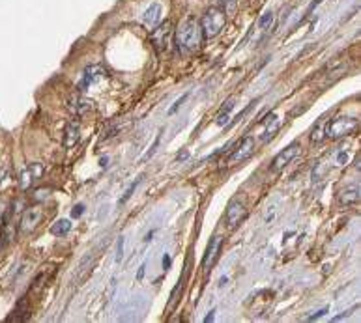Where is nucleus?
Returning <instances> with one entry per match:
<instances>
[{
  "label": "nucleus",
  "instance_id": "f257e3e1",
  "mask_svg": "<svg viewBox=\"0 0 361 323\" xmlns=\"http://www.w3.org/2000/svg\"><path fill=\"white\" fill-rule=\"evenodd\" d=\"M204 34H202V26L200 22L195 19H187L182 22L176 30V43L180 49L184 50H197L202 45Z\"/></svg>",
  "mask_w": 361,
  "mask_h": 323
},
{
  "label": "nucleus",
  "instance_id": "f03ea898",
  "mask_svg": "<svg viewBox=\"0 0 361 323\" xmlns=\"http://www.w3.org/2000/svg\"><path fill=\"white\" fill-rule=\"evenodd\" d=\"M227 24V15L221 8H210L202 19H200V26H202V34L204 38H215L221 34V30Z\"/></svg>",
  "mask_w": 361,
  "mask_h": 323
},
{
  "label": "nucleus",
  "instance_id": "7ed1b4c3",
  "mask_svg": "<svg viewBox=\"0 0 361 323\" xmlns=\"http://www.w3.org/2000/svg\"><path fill=\"white\" fill-rule=\"evenodd\" d=\"M359 122L355 118H344V116H339V118H333L331 122H327L326 127H324V136L331 138V140H337V138H342V136H348L352 134L357 129Z\"/></svg>",
  "mask_w": 361,
  "mask_h": 323
},
{
  "label": "nucleus",
  "instance_id": "20e7f679",
  "mask_svg": "<svg viewBox=\"0 0 361 323\" xmlns=\"http://www.w3.org/2000/svg\"><path fill=\"white\" fill-rule=\"evenodd\" d=\"M172 22L170 21H165L161 24H157L156 28L152 30V34H150V40L154 43V47H156L157 52H163V50H169L170 47V42H172Z\"/></svg>",
  "mask_w": 361,
  "mask_h": 323
},
{
  "label": "nucleus",
  "instance_id": "39448f33",
  "mask_svg": "<svg viewBox=\"0 0 361 323\" xmlns=\"http://www.w3.org/2000/svg\"><path fill=\"white\" fill-rule=\"evenodd\" d=\"M255 146H256V142H255L253 136H245V138H241L240 144L234 148L232 154L228 155V164L243 162L245 159H249L251 155L255 154Z\"/></svg>",
  "mask_w": 361,
  "mask_h": 323
},
{
  "label": "nucleus",
  "instance_id": "423d86ee",
  "mask_svg": "<svg viewBox=\"0 0 361 323\" xmlns=\"http://www.w3.org/2000/svg\"><path fill=\"white\" fill-rule=\"evenodd\" d=\"M299 150H301V146H299L297 142H292L290 146H286L283 152H279V154L275 155V159L271 161V170H273V172H281L286 164H290L297 155H299Z\"/></svg>",
  "mask_w": 361,
  "mask_h": 323
},
{
  "label": "nucleus",
  "instance_id": "0eeeda50",
  "mask_svg": "<svg viewBox=\"0 0 361 323\" xmlns=\"http://www.w3.org/2000/svg\"><path fill=\"white\" fill-rule=\"evenodd\" d=\"M42 220H43V210H40V208H29V210L23 213L21 222H19V230H21V234L34 232Z\"/></svg>",
  "mask_w": 361,
  "mask_h": 323
},
{
  "label": "nucleus",
  "instance_id": "6e6552de",
  "mask_svg": "<svg viewBox=\"0 0 361 323\" xmlns=\"http://www.w3.org/2000/svg\"><path fill=\"white\" fill-rule=\"evenodd\" d=\"M247 217V210L241 200H232L227 206V213H225V220H227L228 228H236V226L243 222V218Z\"/></svg>",
  "mask_w": 361,
  "mask_h": 323
},
{
  "label": "nucleus",
  "instance_id": "1a4fd4ad",
  "mask_svg": "<svg viewBox=\"0 0 361 323\" xmlns=\"http://www.w3.org/2000/svg\"><path fill=\"white\" fill-rule=\"evenodd\" d=\"M221 246H223V238L213 236V238L210 239L208 248H206L204 258H202V267H204V269L213 267V264L217 262V258H219V254H221Z\"/></svg>",
  "mask_w": 361,
  "mask_h": 323
},
{
  "label": "nucleus",
  "instance_id": "9d476101",
  "mask_svg": "<svg viewBox=\"0 0 361 323\" xmlns=\"http://www.w3.org/2000/svg\"><path fill=\"white\" fill-rule=\"evenodd\" d=\"M107 73L105 70L101 68V66H88L85 70V73H83V78H81V82H79V90L85 92L88 86L96 84L99 78H103Z\"/></svg>",
  "mask_w": 361,
  "mask_h": 323
},
{
  "label": "nucleus",
  "instance_id": "9b49d317",
  "mask_svg": "<svg viewBox=\"0 0 361 323\" xmlns=\"http://www.w3.org/2000/svg\"><path fill=\"white\" fill-rule=\"evenodd\" d=\"M161 21V6L159 4H152V6L142 14V22L148 26V28H156Z\"/></svg>",
  "mask_w": 361,
  "mask_h": 323
},
{
  "label": "nucleus",
  "instance_id": "f8f14e48",
  "mask_svg": "<svg viewBox=\"0 0 361 323\" xmlns=\"http://www.w3.org/2000/svg\"><path fill=\"white\" fill-rule=\"evenodd\" d=\"M27 318H29V304H27V297H21L19 302L15 304L14 312H12V316L8 318V323H23L27 322Z\"/></svg>",
  "mask_w": 361,
  "mask_h": 323
},
{
  "label": "nucleus",
  "instance_id": "ddd939ff",
  "mask_svg": "<svg viewBox=\"0 0 361 323\" xmlns=\"http://www.w3.org/2000/svg\"><path fill=\"white\" fill-rule=\"evenodd\" d=\"M43 174V168L42 164H38V162H34V164H30L29 168L25 170L21 174V187L23 189H29L30 185H32V182H34L36 178H40Z\"/></svg>",
  "mask_w": 361,
  "mask_h": 323
},
{
  "label": "nucleus",
  "instance_id": "4468645a",
  "mask_svg": "<svg viewBox=\"0 0 361 323\" xmlns=\"http://www.w3.org/2000/svg\"><path fill=\"white\" fill-rule=\"evenodd\" d=\"M92 108V101H88V99H83L81 96H75V98H71L70 101V110L75 116H85L88 110Z\"/></svg>",
  "mask_w": 361,
  "mask_h": 323
},
{
  "label": "nucleus",
  "instance_id": "2eb2a0df",
  "mask_svg": "<svg viewBox=\"0 0 361 323\" xmlns=\"http://www.w3.org/2000/svg\"><path fill=\"white\" fill-rule=\"evenodd\" d=\"M279 127H281V118H279L275 112H271L268 116V124H266V131H264L262 140L264 142L271 140V138L277 134V131H279Z\"/></svg>",
  "mask_w": 361,
  "mask_h": 323
},
{
  "label": "nucleus",
  "instance_id": "dca6fc26",
  "mask_svg": "<svg viewBox=\"0 0 361 323\" xmlns=\"http://www.w3.org/2000/svg\"><path fill=\"white\" fill-rule=\"evenodd\" d=\"M359 187H350V189H344L340 192V204L342 206H352L359 200Z\"/></svg>",
  "mask_w": 361,
  "mask_h": 323
},
{
  "label": "nucleus",
  "instance_id": "f3484780",
  "mask_svg": "<svg viewBox=\"0 0 361 323\" xmlns=\"http://www.w3.org/2000/svg\"><path fill=\"white\" fill-rule=\"evenodd\" d=\"M71 230V222L70 220H66V218H62V220H57L55 224H53V228H51V232L55 234V236H58V238H62V236H68Z\"/></svg>",
  "mask_w": 361,
  "mask_h": 323
},
{
  "label": "nucleus",
  "instance_id": "a211bd4d",
  "mask_svg": "<svg viewBox=\"0 0 361 323\" xmlns=\"http://www.w3.org/2000/svg\"><path fill=\"white\" fill-rule=\"evenodd\" d=\"M79 142V127L75 124H68L66 127V146H73Z\"/></svg>",
  "mask_w": 361,
  "mask_h": 323
},
{
  "label": "nucleus",
  "instance_id": "6ab92c4d",
  "mask_svg": "<svg viewBox=\"0 0 361 323\" xmlns=\"http://www.w3.org/2000/svg\"><path fill=\"white\" fill-rule=\"evenodd\" d=\"M141 182H142V178H139V180H135L133 183H131V185H129L128 189H126V192H124V196L120 198V202H118V204H126V202H128L129 198L133 196V192H135V189H137V187H139V185H141Z\"/></svg>",
  "mask_w": 361,
  "mask_h": 323
},
{
  "label": "nucleus",
  "instance_id": "aec40b11",
  "mask_svg": "<svg viewBox=\"0 0 361 323\" xmlns=\"http://www.w3.org/2000/svg\"><path fill=\"white\" fill-rule=\"evenodd\" d=\"M273 17H275V15H273V12H266V14H264L262 17H260V21H258V26H260L262 30H268L269 26L273 24Z\"/></svg>",
  "mask_w": 361,
  "mask_h": 323
},
{
  "label": "nucleus",
  "instance_id": "412c9836",
  "mask_svg": "<svg viewBox=\"0 0 361 323\" xmlns=\"http://www.w3.org/2000/svg\"><path fill=\"white\" fill-rule=\"evenodd\" d=\"M223 2V12H225V15H232L234 12H236V8H238V0H221Z\"/></svg>",
  "mask_w": 361,
  "mask_h": 323
},
{
  "label": "nucleus",
  "instance_id": "4be33fe9",
  "mask_svg": "<svg viewBox=\"0 0 361 323\" xmlns=\"http://www.w3.org/2000/svg\"><path fill=\"white\" fill-rule=\"evenodd\" d=\"M124 243H126L124 238L118 239V245H116V264H120L124 260Z\"/></svg>",
  "mask_w": 361,
  "mask_h": 323
},
{
  "label": "nucleus",
  "instance_id": "5701e85b",
  "mask_svg": "<svg viewBox=\"0 0 361 323\" xmlns=\"http://www.w3.org/2000/svg\"><path fill=\"white\" fill-rule=\"evenodd\" d=\"M324 138V131H322V127H316V129H312V134H311V140L316 142L318 144L320 140Z\"/></svg>",
  "mask_w": 361,
  "mask_h": 323
},
{
  "label": "nucleus",
  "instance_id": "b1692460",
  "mask_svg": "<svg viewBox=\"0 0 361 323\" xmlns=\"http://www.w3.org/2000/svg\"><path fill=\"white\" fill-rule=\"evenodd\" d=\"M327 310H329V308H327V306H324V308H322V310H316V312H312L311 316H307V318H305V322H312V320H318V318H322V316H324V314H326Z\"/></svg>",
  "mask_w": 361,
  "mask_h": 323
},
{
  "label": "nucleus",
  "instance_id": "393cba45",
  "mask_svg": "<svg viewBox=\"0 0 361 323\" xmlns=\"http://www.w3.org/2000/svg\"><path fill=\"white\" fill-rule=\"evenodd\" d=\"M85 213V206L83 204H77V206H73V210H71V217L73 218H79L81 215Z\"/></svg>",
  "mask_w": 361,
  "mask_h": 323
},
{
  "label": "nucleus",
  "instance_id": "a878e982",
  "mask_svg": "<svg viewBox=\"0 0 361 323\" xmlns=\"http://www.w3.org/2000/svg\"><path fill=\"white\" fill-rule=\"evenodd\" d=\"M185 99H187V94H185V96H182V98L178 99V101H174V105L170 106V110H169V114H174L178 110V108H180V106H182V103H184Z\"/></svg>",
  "mask_w": 361,
  "mask_h": 323
},
{
  "label": "nucleus",
  "instance_id": "bb28decb",
  "mask_svg": "<svg viewBox=\"0 0 361 323\" xmlns=\"http://www.w3.org/2000/svg\"><path fill=\"white\" fill-rule=\"evenodd\" d=\"M215 124H217L219 127L227 126V124H228V114L227 112H219V116H217V120H215Z\"/></svg>",
  "mask_w": 361,
  "mask_h": 323
},
{
  "label": "nucleus",
  "instance_id": "cd10ccee",
  "mask_svg": "<svg viewBox=\"0 0 361 323\" xmlns=\"http://www.w3.org/2000/svg\"><path fill=\"white\" fill-rule=\"evenodd\" d=\"M159 140H161V134H157V138H156V142H154V146L150 148V152L146 155H144V161H146V159H150V157H152V155L156 154V148L159 146Z\"/></svg>",
  "mask_w": 361,
  "mask_h": 323
},
{
  "label": "nucleus",
  "instance_id": "c85d7f7f",
  "mask_svg": "<svg viewBox=\"0 0 361 323\" xmlns=\"http://www.w3.org/2000/svg\"><path fill=\"white\" fill-rule=\"evenodd\" d=\"M355 310H357V306H352V308L350 310H346V312H342V314H339V316H335L331 320V322H340V320H344V318H348L350 316V314H352V312H355Z\"/></svg>",
  "mask_w": 361,
  "mask_h": 323
},
{
  "label": "nucleus",
  "instance_id": "c756f323",
  "mask_svg": "<svg viewBox=\"0 0 361 323\" xmlns=\"http://www.w3.org/2000/svg\"><path fill=\"white\" fill-rule=\"evenodd\" d=\"M49 192H51L49 189H40V190H36L34 200H43V198H47V194H49Z\"/></svg>",
  "mask_w": 361,
  "mask_h": 323
},
{
  "label": "nucleus",
  "instance_id": "7c9ffc66",
  "mask_svg": "<svg viewBox=\"0 0 361 323\" xmlns=\"http://www.w3.org/2000/svg\"><path fill=\"white\" fill-rule=\"evenodd\" d=\"M170 264H172L170 256H169V254H165V256H163V269H165V271H169V269H170Z\"/></svg>",
  "mask_w": 361,
  "mask_h": 323
},
{
  "label": "nucleus",
  "instance_id": "2f4dec72",
  "mask_svg": "<svg viewBox=\"0 0 361 323\" xmlns=\"http://www.w3.org/2000/svg\"><path fill=\"white\" fill-rule=\"evenodd\" d=\"M213 320H215V308H212L208 312V316L204 318V323H210V322H213Z\"/></svg>",
  "mask_w": 361,
  "mask_h": 323
},
{
  "label": "nucleus",
  "instance_id": "473e14b6",
  "mask_svg": "<svg viewBox=\"0 0 361 323\" xmlns=\"http://www.w3.org/2000/svg\"><path fill=\"white\" fill-rule=\"evenodd\" d=\"M6 206H4V202H0V226H2V220H4V217H6V211L8 210H4Z\"/></svg>",
  "mask_w": 361,
  "mask_h": 323
},
{
  "label": "nucleus",
  "instance_id": "72a5a7b5",
  "mask_svg": "<svg viewBox=\"0 0 361 323\" xmlns=\"http://www.w3.org/2000/svg\"><path fill=\"white\" fill-rule=\"evenodd\" d=\"M144 269H146V264H142L139 267V273H137V280H142V276H144Z\"/></svg>",
  "mask_w": 361,
  "mask_h": 323
},
{
  "label": "nucleus",
  "instance_id": "f704fd0d",
  "mask_svg": "<svg viewBox=\"0 0 361 323\" xmlns=\"http://www.w3.org/2000/svg\"><path fill=\"white\" fill-rule=\"evenodd\" d=\"M346 159H348V155L344 154V152H339V157H337V161H339L340 164H344V162H346Z\"/></svg>",
  "mask_w": 361,
  "mask_h": 323
},
{
  "label": "nucleus",
  "instance_id": "c9c22d12",
  "mask_svg": "<svg viewBox=\"0 0 361 323\" xmlns=\"http://www.w3.org/2000/svg\"><path fill=\"white\" fill-rule=\"evenodd\" d=\"M152 238H154V230H152L150 234H146V238H144V243H150V241H152Z\"/></svg>",
  "mask_w": 361,
  "mask_h": 323
},
{
  "label": "nucleus",
  "instance_id": "e433bc0d",
  "mask_svg": "<svg viewBox=\"0 0 361 323\" xmlns=\"http://www.w3.org/2000/svg\"><path fill=\"white\" fill-rule=\"evenodd\" d=\"M6 172H8V168H6V166H2V174H0V185H2V182H4L2 178L6 176Z\"/></svg>",
  "mask_w": 361,
  "mask_h": 323
},
{
  "label": "nucleus",
  "instance_id": "4c0bfd02",
  "mask_svg": "<svg viewBox=\"0 0 361 323\" xmlns=\"http://www.w3.org/2000/svg\"><path fill=\"white\" fill-rule=\"evenodd\" d=\"M187 155H189L187 152H184L182 155H178V161H184V159H187Z\"/></svg>",
  "mask_w": 361,
  "mask_h": 323
},
{
  "label": "nucleus",
  "instance_id": "58836bf2",
  "mask_svg": "<svg viewBox=\"0 0 361 323\" xmlns=\"http://www.w3.org/2000/svg\"><path fill=\"white\" fill-rule=\"evenodd\" d=\"M320 2H322V0H314V2H312V4H311V6H309V12H311V10H312V8H316V6H318V4H320Z\"/></svg>",
  "mask_w": 361,
  "mask_h": 323
},
{
  "label": "nucleus",
  "instance_id": "ea45409f",
  "mask_svg": "<svg viewBox=\"0 0 361 323\" xmlns=\"http://www.w3.org/2000/svg\"><path fill=\"white\" fill-rule=\"evenodd\" d=\"M2 250H4V241H2V234H0V256H2Z\"/></svg>",
  "mask_w": 361,
  "mask_h": 323
}]
</instances>
